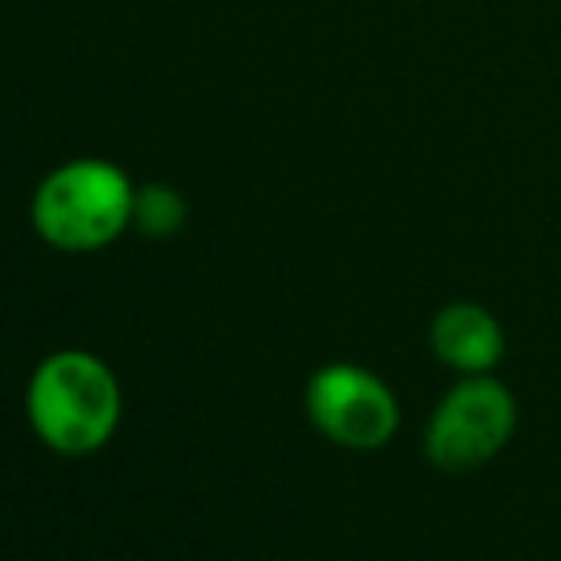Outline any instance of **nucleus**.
Instances as JSON below:
<instances>
[{
	"label": "nucleus",
	"mask_w": 561,
	"mask_h": 561,
	"mask_svg": "<svg viewBox=\"0 0 561 561\" xmlns=\"http://www.w3.org/2000/svg\"><path fill=\"white\" fill-rule=\"evenodd\" d=\"M134 192L118 164L77 157L46 172L31 199V222L46 244L61 252H96L134 226Z\"/></svg>",
	"instance_id": "obj_1"
},
{
	"label": "nucleus",
	"mask_w": 561,
	"mask_h": 561,
	"mask_svg": "<svg viewBox=\"0 0 561 561\" xmlns=\"http://www.w3.org/2000/svg\"><path fill=\"white\" fill-rule=\"evenodd\" d=\"M118 382L89 352H54L27 386L35 432L61 455H89L112 439L118 424Z\"/></svg>",
	"instance_id": "obj_2"
},
{
	"label": "nucleus",
	"mask_w": 561,
	"mask_h": 561,
	"mask_svg": "<svg viewBox=\"0 0 561 561\" xmlns=\"http://www.w3.org/2000/svg\"><path fill=\"white\" fill-rule=\"evenodd\" d=\"M519 421L516 393L496 375H462L424 424V458L444 473H470L508 447Z\"/></svg>",
	"instance_id": "obj_3"
},
{
	"label": "nucleus",
	"mask_w": 561,
	"mask_h": 561,
	"mask_svg": "<svg viewBox=\"0 0 561 561\" xmlns=\"http://www.w3.org/2000/svg\"><path fill=\"white\" fill-rule=\"evenodd\" d=\"M306 416L347 450H382L401 428V401L382 375L363 363H325L306 382Z\"/></svg>",
	"instance_id": "obj_4"
},
{
	"label": "nucleus",
	"mask_w": 561,
	"mask_h": 561,
	"mask_svg": "<svg viewBox=\"0 0 561 561\" xmlns=\"http://www.w3.org/2000/svg\"><path fill=\"white\" fill-rule=\"evenodd\" d=\"M428 347L455 375H493L504 359V325L489 306L458 298L436 310L428 325Z\"/></svg>",
	"instance_id": "obj_5"
},
{
	"label": "nucleus",
	"mask_w": 561,
	"mask_h": 561,
	"mask_svg": "<svg viewBox=\"0 0 561 561\" xmlns=\"http://www.w3.org/2000/svg\"><path fill=\"white\" fill-rule=\"evenodd\" d=\"M187 222V203L176 187L146 184L134 192V226L146 237H172Z\"/></svg>",
	"instance_id": "obj_6"
}]
</instances>
